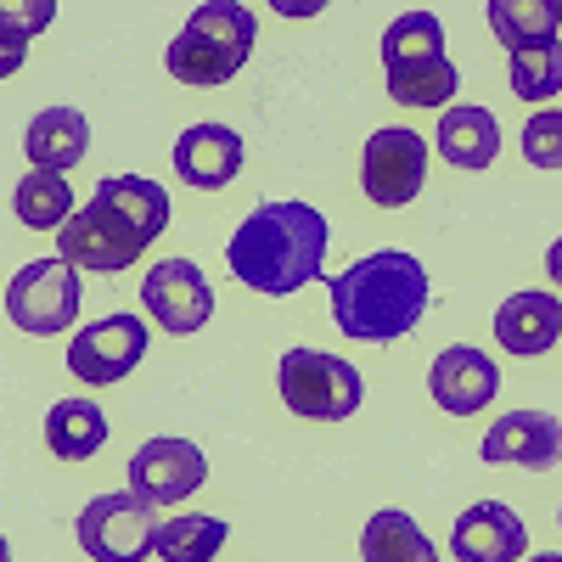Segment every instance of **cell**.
I'll return each mask as SVG.
<instances>
[{"label":"cell","mask_w":562,"mask_h":562,"mask_svg":"<svg viewBox=\"0 0 562 562\" xmlns=\"http://www.w3.org/2000/svg\"><path fill=\"white\" fill-rule=\"evenodd\" d=\"M326 243H333V231H326L321 209H310L299 198H270L237 225V237L225 248V265L254 293L288 299L304 281H321Z\"/></svg>","instance_id":"cell-1"},{"label":"cell","mask_w":562,"mask_h":562,"mask_svg":"<svg viewBox=\"0 0 562 562\" xmlns=\"http://www.w3.org/2000/svg\"><path fill=\"white\" fill-rule=\"evenodd\" d=\"M169 225V192L140 175H113L57 237V254L79 270H130L147 243L164 237Z\"/></svg>","instance_id":"cell-2"},{"label":"cell","mask_w":562,"mask_h":562,"mask_svg":"<svg viewBox=\"0 0 562 562\" xmlns=\"http://www.w3.org/2000/svg\"><path fill=\"white\" fill-rule=\"evenodd\" d=\"M333 321L344 338H360V344H394L405 338L411 326L428 310V270L416 265V254L405 248H383L360 265H349L333 288Z\"/></svg>","instance_id":"cell-3"},{"label":"cell","mask_w":562,"mask_h":562,"mask_svg":"<svg viewBox=\"0 0 562 562\" xmlns=\"http://www.w3.org/2000/svg\"><path fill=\"white\" fill-rule=\"evenodd\" d=\"M254 12L237 7V0H209V7H198L192 18H186V29L175 34L169 45V74L180 85H225L237 79L248 52H254Z\"/></svg>","instance_id":"cell-4"},{"label":"cell","mask_w":562,"mask_h":562,"mask_svg":"<svg viewBox=\"0 0 562 562\" xmlns=\"http://www.w3.org/2000/svg\"><path fill=\"white\" fill-rule=\"evenodd\" d=\"M276 383H281V400L310 422H344L360 405V371L321 349H288L276 366Z\"/></svg>","instance_id":"cell-5"},{"label":"cell","mask_w":562,"mask_h":562,"mask_svg":"<svg viewBox=\"0 0 562 562\" xmlns=\"http://www.w3.org/2000/svg\"><path fill=\"white\" fill-rule=\"evenodd\" d=\"M79 265L74 259H34L23 265L12 281H7V315L12 326H23V333L34 338H52L63 333V326H74L79 315Z\"/></svg>","instance_id":"cell-6"},{"label":"cell","mask_w":562,"mask_h":562,"mask_svg":"<svg viewBox=\"0 0 562 562\" xmlns=\"http://www.w3.org/2000/svg\"><path fill=\"white\" fill-rule=\"evenodd\" d=\"M153 501L147 495H97L85 512H79V546L90 562H135L153 551Z\"/></svg>","instance_id":"cell-7"},{"label":"cell","mask_w":562,"mask_h":562,"mask_svg":"<svg viewBox=\"0 0 562 562\" xmlns=\"http://www.w3.org/2000/svg\"><path fill=\"white\" fill-rule=\"evenodd\" d=\"M428 175V140L416 130H371L366 158H360V186L378 209H400L422 192Z\"/></svg>","instance_id":"cell-8"},{"label":"cell","mask_w":562,"mask_h":562,"mask_svg":"<svg viewBox=\"0 0 562 562\" xmlns=\"http://www.w3.org/2000/svg\"><path fill=\"white\" fill-rule=\"evenodd\" d=\"M140 299H147V315L175 338L198 333V326H209V315H214V288H209V276L192 259L153 265L147 281H140Z\"/></svg>","instance_id":"cell-9"},{"label":"cell","mask_w":562,"mask_h":562,"mask_svg":"<svg viewBox=\"0 0 562 562\" xmlns=\"http://www.w3.org/2000/svg\"><path fill=\"white\" fill-rule=\"evenodd\" d=\"M140 355H147V321L108 315V321H97V326H85V333L68 344V371L102 389V383L130 378V371L140 366Z\"/></svg>","instance_id":"cell-10"},{"label":"cell","mask_w":562,"mask_h":562,"mask_svg":"<svg viewBox=\"0 0 562 562\" xmlns=\"http://www.w3.org/2000/svg\"><path fill=\"white\" fill-rule=\"evenodd\" d=\"M209 479V461L192 439H147L130 456V490L153 506H175Z\"/></svg>","instance_id":"cell-11"},{"label":"cell","mask_w":562,"mask_h":562,"mask_svg":"<svg viewBox=\"0 0 562 562\" xmlns=\"http://www.w3.org/2000/svg\"><path fill=\"white\" fill-rule=\"evenodd\" d=\"M524 551H529L524 518L506 501H479L456 518V535H450L456 562H518Z\"/></svg>","instance_id":"cell-12"},{"label":"cell","mask_w":562,"mask_h":562,"mask_svg":"<svg viewBox=\"0 0 562 562\" xmlns=\"http://www.w3.org/2000/svg\"><path fill=\"white\" fill-rule=\"evenodd\" d=\"M495 389H501L495 360H490L484 349H467V344L445 349V355L434 360V371H428V394H434V405L450 411V416L484 411V405L495 400Z\"/></svg>","instance_id":"cell-13"},{"label":"cell","mask_w":562,"mask_h":562,"mask_svg":"<svg viewBox=\"0 0 562 562\" xmlns=\"http://www.w3.org/2000/svg\"><path fill=\"white\" fill-rule=\"evenodd\" d=\"M562 456V428L546 411H512L484 434V461L490 467H529V473H546Z\"/></svg>","instance_id":"cell-14"},{"label":"cell","mask_w":562,"mask_h":562,"mask_svg":"<svg viewBox=\"0 0 562 562\" xmlns=\"http://www.w3.org/2000/svg\"><path fill=\"white\" fill-rule=\"evenodd\" d=\"M175 175L198 192H220L243 175V135L225 124H192L175 140Z\"/></svg>","instance_id":"cell-15"},{"label":"cell","mask_w":562,"mask_h":562,"mask_svg":"<svg viewBox=\"0 0 562 562\" xmlns=\"http://www.w3.org/2000/svg\"><path fill=\"white\" fill-rule=\"evenodd\" d=\"M23 153L34 169H52V175H68L85 153H90V124L79 108L57 102V108H40L23 130Z\"/></svg>","instance_id":"cell-16"},{"label":"cell","mask_w":562,"mask_h":562,"mask_svg":"<svg viewBox=\"0 0 562 562\" xmlns=\"http://www.w3.org/2000/svg\"><path fill=\"white\" fill-rule=\"evenodd\" d=\"M562 338V304L557 293H512L495 310V344L506 355H546Z\"/></svg>","instance_id":"cell-17"},{"label":"cell","mask_w":562,"mask_h":562,"mask_svg":"<svg viewBox=\"0 0 562 562\" xmlns=\"http://www.w3.org/2000/svg\"><path fill=\"white\" fill-rule=\"evenodd\" d=\"M439 153L456 164V169H490L495 153H501V124L484 113V108H445L439 113Z\"/></svg>","instance_id":"cell-18"},{"label":"cell","mask_w":562,"mask_h":562,"mask_svg":"<svg viewBox=\"0 0 562 562\" xmlns=\"http://www.w3.org/2000/svg\"><path fill=\"white\" fill-rule=\"evenodd\" d=\"M45 445L57 450V461H90L108 445V416L90 400H57L45 416Z\"/></svg>","instance_id":"cell-19"},{"label":"cell","mask_w":562,"mask_h":562,"mask_svg":"<svg viewBox=\"0 0 562 562\" xmlns=\"http://www.w3.org/2000/svg\"><path fill=\"white\" fill-rule=\"evenodd\" d=\"M490 23L512 57L557 45V0H490Z\"/></svg>","instance_id":"cell-20"},{"label":"cell","mask_w":562,"mask_h":562,"mask_svg":"<svg viewBox=\"0 0 562 562\" xmlns=\"http://www.w3.org/2000/svg\"><path fill=\"white\" fill-rule=\"evenodd\" d=\"M445 57V29L434 12H405L389 23L383 34V68L400 74V68H422V63H439Z\"/></svg>","instance_id":"cell-21"},{"label":"cell","mask_w":562,"mask_h":562,"mask_svg":"<svg viewBox=\"0 0 562 562\" xmlns=\"http://www.w3.org/2000/svg\"><path fill=\"white\" fill-rule=\"evenodd\" d=\"M360 557L366 562H434V540L422 535L405 512H378L360 535Z\"/></svg>","instance_id":"cell-22"},{"label":"cell","mask_w":562,"mask_h":562,"mask_svg":"<svg viewBox=\"0 0 562 562\" xmlns=\"http://www.w3.org/2000/svg\"><path fill=\"white\" fill-rule=\"evenodd\" d=\"M12 209L29 231H57L74 220V192H68V180L52 175V169H34L18 180V192H12Z\"/></svg>","instance_id":"cell-23"},{"label":"cell","mask_w":562,"mask_h":562,"mask_svg":"<svg viewBox=\"0 0 562 562\" xmlns=\"http://www.w3.org/2000/svg\"><path fill=\"white\" fill-rule=\"evenodd\" d=\"M225 524L220 518H169V524H158V535H153V557H164V562H209V557H220V546H225Z\"/></svg>","instance_id":"cell-24"},{"label":"cell","mask_w":562,"mask_h":562,"mask_svg":"<svg viewBox=\"0 0 562 562\" xmlns=\"http://www.w3.org/2000/svg\"><path fill=\"white\" fill-rule=\"evenodd\" d=\"M456 85H461L456 63L439 57V63L389 74V102H400V108H445V102H456Z\"/></svg>","instance_id":"cell-25"},{"label":"cell","mask_w":562,"mask_h":562,"mask_svg":"<svg viewBox=\"0 0 562 562\" xmlns=\"http://www.w3.org/2000/svg\"><path fill=\"white\" fill-rule=\"evenodd\" d=\"M0 12H7V18H0V74H18V68H23L29 34L52 23L57 7H52V0H29V7H12V0H7Z\"/></svg>","instance_id":"cell-26"},{"label":"cell","mask_w":562,"mask_h":562,"mask_svg":"<svg viewBox=\"0 0 562 562\" xmlns=\"http://www.w3.org/2000/svg\"><path fill=\"white\" fill-rule=\"evenodd\" d=\"M512 90H518L524 102H551L562 90V57L557 45L551 52H518L512 57Z\"/></svg>","instance_id":"cell-27"},{"label":"cell","mask_w":562,"mask_h":562,"mask_svg":"<svg viewBox=\"0 0 562 562\" xmlns=\"http://www.w3.org/2000/svg\"><path fill=\"white\" fill-rule=\"evenodd\" d=\"M562 113L551 108V113H535L529 119V130H524V158L535 164V169H557L562 164Z\"/></svg>","instance_id":"cell-28"}]
</instances>
